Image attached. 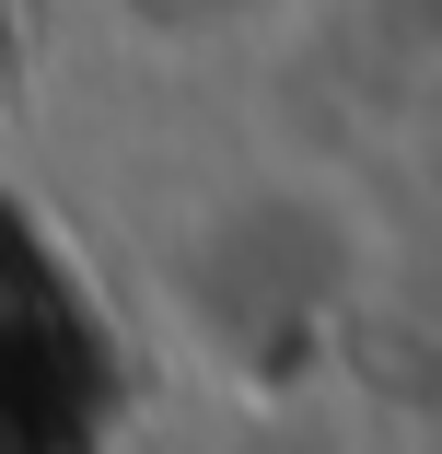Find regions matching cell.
Wrapping results in <instances>:
<instances>
[{"instance_id":"1","label":"cell","mask_w":442,"mask_h":454,"mask_svg":"<svg viewBox=\"0 0 442 454\" xmlns=\"http://www.w3.org/2000/svg\"><path fill=\"white\" fill-rule=\"evenodd\" d=\"M81 396H94V326L0 245V454H94Z\"/></svg>"}]
</instances>
